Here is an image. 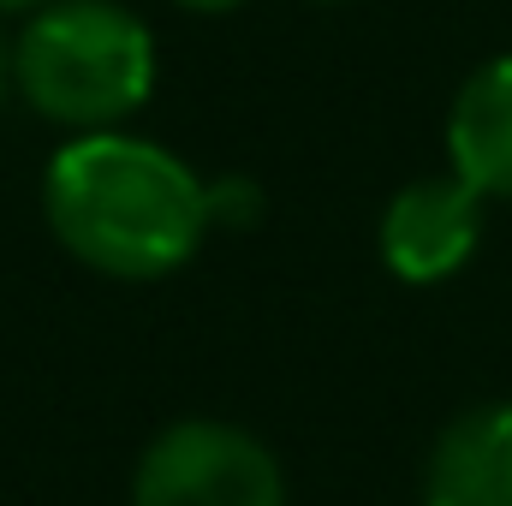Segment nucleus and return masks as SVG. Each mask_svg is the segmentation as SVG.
I'll use <instances>...</instances> for the list:
<instances>
[{"label": "nucleus", "mask_w": 512, "mask_h": 506, "mask_svg": "<svg viewBox=\"0 0 512 506\" xmlns=\"http://www.w3.org/2000/svg\"><path fill=\"white\" fill-rule=\"evenodd\" d=\"M48 227L66 251L114 280H161L209 239L203 179L131 131H78L42 179Z\"/></svg>", "instance_id": "1"}, {"label": "nucleus", "mask_w": 512, "mask_h": 506, "mask_svg": "<svg viewBox=\"0 0 512 506\" xmlns=\"http://www.w3.org/2000/svg\"><path fill=\"white\" fill-rule=\"evenodd\" d=\"M18 96L72 131H114L155 90V36L120 0H48L12 42Z\"/></svg>", "instance_id": "2"}, {"label": "nucleus", "mask_w": 512, "mask_h": 506, "mask_svg": "<svg viewBox=\"0 0 512 506\" xmlns=\"http://www.w3.org/2000/svg\"><path fill=\"white\" fill-rule=\"evenodd\" d=\"M131 506H286V477L251 429L185 417L137 459Z\"/></svg>", "instance_id": "3"}, {"label": "nucleus", "mask_w": 512, "mask_h": 506, "mask_svg": "<svg viewBox=\"0 0 512 506\" xmlns=\"http://www.w3.org/2000/svg\"><path fill=\"white\" fill-rule=\"evenodd\" d=\"M483 245V197L459 173L411 179L382 215V262L405 286L453 280Z\"/></svg>", "instance_id": "4"}, {"label": "nucleus", "mask_w": 512, "mask_h": 506, "mask_svg": "<svg viewBox=\"0 0 512 506\" xmlns=\"http://www.w3.org/2000/svg\"><path fill=\"white\" fill-rule=\"evenodd\" d=\"M423 506H512V399L471 405L435 435Z\"/></svg>", "instance_id": "5"}, {"label": "nucleus", "mask_w": 512, "mask_h": 506, "mask_svg": "<svg viewBox=\"0 0 512 506\" xmlns=\"http://www.w3.org/2000/svg\"><path fill=\"white\" fill-rule=\"evenodd\" d=\"M447 161L477 197H512V54L483 60L447 114Z\"/></svg>", "instance_id": "6"}, {"label": "nucleus", "mask_w": 512, "mask_h": 506, "mask_svg": "<svg viewBox=\"0 0 512 506\" xmlns=\"http://www.w3.org/2000/svg\"><path fill=\"white\" fill-rule=\"evenodd\" d=\"M262 185L245 179V173H233V179H215V185H203V215H209V233L215 227H256L262 221Z\"/></svg>", "instance_id": "7"}, {"label": "nucleus", "mask_w": 512, "mask_h": 506, "mask_svg": "<svg viewBox=\"0 0 512 506\" xmlns=\"http://www.w3.org/2000/svg\"><path fill=\"white\" fill-rule=\"evenodd\" d=\"M173 6H185V12H233L245 0H173Z\"/></svg>", "instance_id": "8"}, {"label": "nucleus", "mask_w": 512, "mask_h": 506, "mask_svg": "<svg viewBox=\"0 0 512 506\" xmlns=\"http://www.w3.org/2000/svg\"><path fill=\"white\" fill-rule=\"evenodd\" d=\"M6 84H12V48H6V36H0V96H6Z\"/></svg>", "instance_id": "9"}, {"label": "nucleus", "mask_w": 512, "mask_h": 506, "mask_svg": "<svg viewBox=\"0 0 512 506\" xmlns=\"http://www.w3.org/2000/svg\"><path fill=\"white\" fill-rule=\"evenodd\" d=\"M48 0H0V12H42Z\"/></svg>", "instance_id": "10"}, {"label": "nucleus", "mask_w": 512, "mask_h": 506, "mask_svg": "<svg viewBox=\"0 0 512 506\" xmlns=\"http://www.w3.org/2000/svg\"><path fill=\"white\" fill-rule=\"evenodd\" d=\"M328 6H334V0H328Z\"/></svg>", "instance_id": "11"}]
</instances>
